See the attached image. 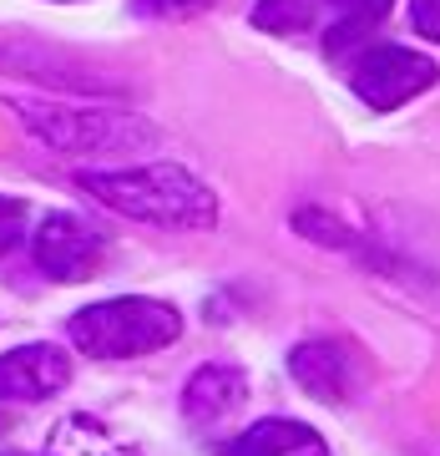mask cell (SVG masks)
I'll list each match as a JSON object with an SVG mask.
<instances>
[{"mask_svg":"<svg viewBox=\"0 0 440 456\" xmlns=\"http://www.w3.org/2000/svg\"><path fill=\"white\" fill-rule=\"evenodd\" d=\"M82 188L101 208L142 218L157 228H212L218 224V198L208 183H197L178 163L152 167H122V173H82Z\"/></svg>","mask_w":440,"mask_h":456,"instance_id":"obj_1","label":"cell"},{"mask_svg":"<svg viewBox=\"0 0 440 456\" xmlns=\"http://www.w3.org/2000/svg\"><path fill=\"white\" fill-rule=\"evenodd\" d=\"M182 335V320L163 299H101L92 310L71 320V340L97 360H127V355H152Z\"/></svg>","mask_w":440,"mask_h":456,"instance_id":"obj_2","label":"cell"},{"mask_svg":"<svg viewBox=\"0 0 440 456\" xmlns=\"http://www.w3.org/2000/svg\"><path fill=\"white\" fill-rule=\"evenodd\" d=\"M11 112L36 142L56 152H107L122 142H152V127L127 112H97V107H61V102L11 97Z\"/></svg>","mask_w":440,"mask_h":456,"instance_id":"obj_3","label":"cell"},{"mask_svg":"<svg viewBox=\"0 0 440 456\" xmlns=\"http://www.w3.org/2000/svg\"><path fill=\"white\" fill-rule=\"evenodd\" d=\"M436 61L405 46H375L355 66V92L359 102H370L375 112H395L400 102L420 97L425 86H436Z\"/></svg>","mask_w":440,"mask_h":456,"instance_id":"obj_4","label":"cell"},{"mask_svg":"<svg viewBox=\"0 0 440 456\" xmlns=\"http://www.w3.org/2000/svg\"><path fill=\"white\" fill-rule=\"evenodd\" d=\"M36 264H41L51 279H61V284L92 279L101 269V239L82 224V218L51 213L46 224L36 228Z\"/></svg>","mask_w":440,"mask_h":456,"instance_id":"obj_5","label":"cell"},{"mask_svg":"<svg viewBox=\"0 0 440 456\" xmlns=\"http://www.w3.org/2000/svg\"><path fill=\"white\" fill-rule=\"evenodd\" d=\"M71 380V365L56 345H20L0 355V401H46Z\"/></svg>","mask_w":440,"mask_h":456,"instance_id":"obj_6","label":"cell"},{"mask_svg":"<svg viewBox=\"0 0 440 456\" xmlns=\"http://www.w3.org/2000/svg\"><path fill=\"white\" fill-rule=\"evenodd\" d=\"M289 370H293V380H299L314 401H324V406L329 401H349V391H355V360H349V350L334 345V340H304L289 355Z\"/></svg>","mask_w":440,"mask_h":456,"instance_id":"obj_7","label":"cell"},{"mask_svg":"<svg viewBox=\"0 0 440 456\" xmlns=\"http://www.w3.org/2000/svg\"><path fill=\"white\" fill-rule=\"evenodd\" d=\"M218 456H329L324 436L304 421H259L218 446Z\"/></svg>","mask_w":440,"mask_h":456,"instance_id":"obj_8","label":"cell"},{"mask_svg":"<svg viewBox=\"0 0 440 456\" xmlns=\"http://www.w3.org/2000/svg\"><path fill=\"white\" fill-rule=\"evenodd\" d=\"M244 395H248L244 370H233V365H208V370H197L193 380H188L182 406H188V416H193V421L218 426L223 416H233V411L244 406Z\"/></svg>","mask_w":440,"mask_h":456,"instance_id":"obj_9","label":"cell"},{"mask_svg":"<svg viewBox=\"0 0 440 456\" xmlns=\"http://www.w3.org/2000/svg\"><path fill=\"white\" fill-rule=\"evenodd\" d=\"M390 5L395 0H329V11H334V26H329V36H324L329 56H344L355 41H364V31L380 26Z\"/></svg>","mask_w":440,"mask_h":456,"instance_id":"obj_10","label":"cell"},{"mask_svg":"<svg viewBox=\"0 0 440 456\" xmlns=\"http://www.w3.org/2000/svg\"><path fill=\"white\" fill-rule=\"evenodd\" d=\"M51 456H132V446L107 431L92 416H71V421L56 426V441H51Z\"/></svg>","mask_w":440,"mask_h":456,"instance_id":"obj_11","label":"cell"},{"mask_svg":"<svg viewBox=\"0 0 440 456\" xmlns=\"http://www.w3.org/2000/svg\"><path fill=\"white\" fill-rule=\"evenodd\" d=\"M314 16H319V0H259L253 26L284 36V31H309Z\"/></svg>","mask_w":440,"mask_h":456,"instance_id":"obj_12","label":"cell"},{"mask_svg":"<svg viewBox=\"0 0 440 456\" xmlns=\"http://www.w3.org/2000/svg\"><path fill=\"white\" fill-rule=\"evenodd\" d=\"M26 233V203L16 198H0V254H11Z\"/></svg>","mask_w":440,"mask_h":456,"instance_id":"obj_13","label":"cell"},{"mask_svg":"<svg viewBox=\"0 0 440 456\" xmlns=\"http://www.w3.org/2000/svg\"><path fill=\"white\" fill-rule=\"evenodd\" d=\"M410 20H415V31L440 41V0H410Z\"/></svg>","mask_w":440,"mask_h":456,"instance_id":"obj_14","label":"cell"},{"mask_svg":"<svg viewBox=\"0 0 440 456\" xmlns=\"http://www.w3.org/2000/svg\"><path fill=\"white\" fill-rule=\"evenodd\" d=\"M197 5H208V0H137L142 16H178V11H197Z\"/></svg>","mask_w":440,"mask_h":456,"instance_id":"obj_15","label":"cell"},{"mask_svg":"<svg viewBox=\"0 0 440 456\" xmlns=\"http://www.w3.org/2000/svg\"><path fill=\"white\" fill-rule=\"evenodd\" d=\"M0 431H5V416H0Z\"/></svg>","mask_w":440,"mask_h":456,"instance_id":"obj_16","label":"cell"}]
</instances>
